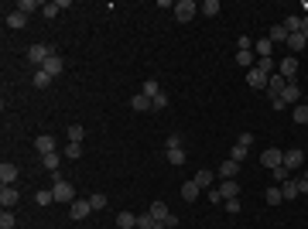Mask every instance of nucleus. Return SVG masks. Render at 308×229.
Masks as SVG:
<instances>
[{"label":"nucleus","instance_id":"obj_1","mask_svg":"<svg viewBox=\"0 0 308 229\" xmlns=\"http://www.w3.org/2000/svg\"><path fill=\"white\" fill-rule=\"evenodd\" d=\"M52 174H55V185H52L55 202H76V188H72L69 181H62V174H58V171H52Z\"/></svg>","mask_w":308,"mask_h":229},{"label":"nucleus","instance_id":"obj_2","mask_svg":"<svg viewBox=\"0 0 308 229\" xmlns=\"http://www.w3.org/2000/svg\"><path fill=\"white\" fill-rule=\"evenodd\" d=\"M48 55H55V48H52V45H31V48H28V58H31V65H35V69H41V65L48 62Z\"/></svg>","mask_w":308,"mask_h":229},{"label":"nucleus","instance_id":"obj_3","mask_svg":"<svg viewBox=\"0 0 308 229\" xmlns=\"http://www.w3.org/2000/svg\"><path fill=\"white\" fill-rule=\"evenodd\" d=\"M195 14H199V7H195V0H178V4H175V18L182 21V24H185V21H192Z\"/></svg>","mask_w":308,"mask_h":229},{"label":"nucleus","instance_id":"obj_4","mask_svg":"<svg viewBox=\"0 0 308 229\" xmlns=\"http://www.w3.org/2000/svg\"><path fill=\"white\" fill-rule=\"evenodd\" d=\"M281 161H284V151H281V147H267V151L260 154V164H264V168H270V171H274Z\"/></svg>","mask_w":308,"mask_h":229},{"label":"nucleus","instance_id":"obj_5","mask_svg":"<svg viewBox=\"0 0 308 229\" xmlns=\"http://www.w3.org/2000/svg\"><path fill=\"white\" fill-rule=\"evenodd\" d=\"M281 164H284L288 171H298V168L305 164V154L298 151V147H288V151H284V161H281Z\"/></svg>","mask_w":308,"mask_h":229},{"label":"nucleus","instance_id":"obj_6","mask_svg":"<svg viewBox=\"0 0 308 229\" xmlns=\"http://www.w3.org/2000/svg\"><path fill=\"white\" fill-rule=\"evenodd\" d=\"M277 65H281V76L288 79V82H291L294 76H298V55H288V58H281Z\"/></svg>","mask_w":308,"mask_h":229},{"label":"nucleus","instance_id":"obj_7","mask_svg":"<svg viewBox=\"0 0 308 229\" xmlns=\"http://www.w3.org/2000/svg\"><path fill=\"white\" fill-rule=\"evenodd\" d=\"M41 69H45V72H48V76L55 79V76H62V69H65V62H62V55H48V62H45V65H41Z\"/></svg>","mask_w":308,"mask_h":229},{"label":"nucleus","instance_id":"obj_8","mask_svg":"<svg viewBox=\"0 0 308 229\" xmlns=\"http://www.w3.org/2000/svg\"><path fill=\"white\" fill-rule=\"evenodd\" d=\"M35 151L45 157V154H55V137H48V134H41L35 137Z\"/></svg>","mask_w":308,"mask_h":229},{"label":"nucleus","instance_id":"obj_9","mask_svg":"<svg viewBox=\"0 0 308 229\" xmlns=\"http://www.w3.org/2000/svg\"><path fill=\"white\" fill-rule=\"evenodd\" d=\"M219 195H223V202H226V198H240V181H236V178H226V181L219 185Z\"/></svg>","mask_w":308,"mask_h":229},{"label":"nucleus","instance_id":"obj_10","mask_svg":"<svg viewBox=\"0 0 308 229\" xmlns=\"http://www.w3.org/2000/svg\"><path fill=\"white\" fill-rule=\"evenodd\" d=\"M219 178H223V181H226V178H236V174H240V161H233V157H226V161H223V164H219Z\"/></svg>","mask_w":308,"mask_h":229},{"label":"nucleus","instance_id":"obj_11","mask_svg":"<svg viewBox=\"0 0 308 229\" xmlns=\"http://www.w3.org/2000/svg\"><path fill=\"white\" fill-rule=\"evenodd\" d=\"M281 195H284V202H291V198H298V195H301V185H298V178H294V174L281 185Z\"/></svg>","mask_w":308,"mask_h":229},{"label":"nucleus","instance_id":"obj_12","mask_svg":"<svg viewBox=\"0 0 308 229\" xmlns=\"http://www.w3.org/2000/svg\"><path fill=\"white\" fill-rule=\"evenodd\" d=\"M14 181H18V168L11 161H4L0 164V185H14Z\"/></svg>","mask_w":308,"mask_h":229},{"label":"nucleus","instance_id":"obj_13","mask_svg":"<svg viewBox=\"0 0 308 229\" xmlns=\"http://www.w3.org/2000/svg\"><path fill=\"white\" fill-rule=\"evenodd\" d=\"M281 99H284V103H298V99H301V86L291 79L288 86H284V93H281Z\"/></svg>","mask_w":308,"mask_h":229},{"label":"nucleus","instance_id":"obj_14","mask_svg":"<svg viewBox=\"0 0 308 229\" xmlns=\"http://www.w3.org/2000/svg\"><path fill=\"white\" fill-rule=\"evenodd\" d=\"M89 212H93L89 198H86V202H72V205H69V215H72V219H86Z\"/></svg>","mask_w":308,"mask_h":229},{"label":"nucleus","instance_id":"obj_15","mask_svg":"<svg viewBox=\"0 0 308 229\" xmlns=\"http://www.w3.org/2000/svg\"><path fill=\"white\" fill-rule=\"evenodd\" d=\"M65 7H69V0H52V4H45V7H41V14H45V18H58Z\"/></svg>","mask_w":308,"mask_h":229},{"label":"nucleus","instance_id":"obj_16","mask_svg":"<svg viewBox=\"0 0 308 229\" xmlns=\"http://www.w3.org/2000/svg\"><path fill=\"white\" fill-rule=\"evenodd\" d=\"M14 202H18V188H14V185H4V188H0V205L11 209Z\"/></svg>","mask_w":308,"mask_h":229},{"label":"nucleus","instance_id":"obj_17","mask_svg":"<svg viewBox=\"0 0 308 229\" xmlns=\"http://www.w3.org/2000/svg\"><path fill=\"white\" fill-rule=\"evenodd\" d=\"M267 79L270 76H264L260 69H250V72H247V82H250L253 89H267Z\"/></svg>","mask_w":308,"mask_h":229},{"label":"nucleus","instance_id":"obj_18","mask_svg":"<svg viewBox=\"0 0 308 229\" xmlns=\"http://www.w3.org/2000/svg\"><path fill=\"white\" fill-rule=\"evenodd\" d=\"M24 24H28V14H21V11H11V14H7V28H11V31H21Z\"/></svg>","mask_w":308,"mask_h":229},{"label":"nucleus","instance_id":"obj_19","mask_svg":"<svg viewBox=\"0 0 308 229\" xmlns=\"http://www.w3.org/2000/svg\"><path fill=\"white\" fill-rule=\"evenodd\" d=\"M137 229H165V226L154 219L151 212H140V215H137Z\"/></svg>","mask_w":308,"mask_h":229},{"label":"nucleus","instance_id":"obj_20","mask_svg":"<svg viewBox=\"0 0 308 229\" xmlns=\"http://www.w3.org/2000/svg\"><path fill=\"white\" fill-rule=\"evenodd\" d=\"M288 48H291V55H298V52L308 48V38L305 35H288Z\"/></svg>","mask_w":308,"mask_h":229},{"label":"nucleus","instance_id":"obj_21","mask_svg":"<svg viewBox=\"0 0 308 229\" xmlns=\"http://www.w3.org/2000/svg\"><path fill=\"white\" fill-rule=\"evenodd\" d=\"M284 86H288V79H284V76H270V79H267L270 96H281V93H284Z\"/></svg>","mask_w":308,"mask_h":229},{"label":"nucleus","instance_id":"obj_22","mask_svg":"<svg viewBox=\"0 0 308 229\" xmlns=\"http://www.w3.org/2000/svg\"><path fill=\"white\" fill-rule=\"evenodd\" d=\"M212 178H216V171H199L192 181H195V185H199L202 191H209V188H212Z\"/></svg>","mask_w":308,"mask_h":229},{"label":"nucleus","instance_id":"obj_23","mask_svg":"<svg viewBox=\"0 0 308 229\" xmlns=\"http://www.w3.org/2000/svg\"><path fill=\"white\" fill-rule=\"evenodd\" d=\"M264 202H267V205H281V202H284V195H281V188H277V185H270V188L264 191Z\"/></svg>","mask_w":308,"mask_h":229},{"label":"nucleus","instance_id":"obj_24","mask_svg":"<svg viewBox=\"0 0 308 229\" xmlns=\"http://www.w3.org/2000/svg\"><path fill=\"white\" fill-rule=\"evenodd\" d=\"M116 226L120 229H137V215L134 212H120V215H116Z\"/></svg>","mask_w":308,"mask_h":229},{"label":"nucleus","instance_id":"obj_25","mask_svg":"<svg viewBox=\"0 0 308 229\" xmlns=\"http://www.w3.org/2000/svg\"><path fill=\"white\" fill-rule=\"evenodd\" d=\"M154 215V219H158V222H165V219H168V215H172V212H168V205H165V202H151V209H147Z\"/></svg>","mask_w":308,"mask_h":229},{"label":"nucleus","instance_id":"obj_26","mask_svg":"<svg viewBox=\"0 0 308 229\" xmlns=\"http://www.w3.org/2000/svg\"><path fill=\"white\" fill-rule=\"evenodd\" d=\"M301 24H305V18H298V14L284 18V28H288V35H301Z\"/></svg>","mask_w":308,"mask_h":229},{"label":"nucleus","instance_id":"obj_27","mask_svg":"<svg viewBox=\"0 0 308 229\" xmlns=\"http://www.w3.org/2000/svg\"><path fill=\"white\" fill-rule=\"evenodd\" d=\"M199 185H195V181H185V185H182V198H185V202H195V198H199Z\"/></svg>","mask_w":308,"mask_h":229},{"label":"nucleus","instance_id":"obj_28","mask_svg":"<svg viewBox=\"0 0 308 229\" xmlns=\"http://www.w3.org/2000/svg\"><path fill=\"white\" fill-rule=\"evenodd\" d=\"M130 106H134L137 113H147V110H151V99H147V96H144V93H137L134 99H130Z\"/></svg>","mask_w":308,"mask_h":229},{"label":"nucleus","instance_id":"obj_29","mask_svg":"<svg viewBox=\"0 0 308 229\" xmlns=\"http://www.w3.org/2000/svg\"><path fill=\"white\" fill-rule=\"evenodd\" d=\"M52 86V76L45 69H35V89H48Z\"/></svg>","mask_w":308,"mask_h":229},{"label":"nucleus","instance_id":"obj_30","mask_svg":"<svg viewBox=\"0 0 308 229\" xmlns=\"http://www.w3.org/2000/svg\"><path fill=\"white\" fill-rule=\"evenodd\" d=\"M270 41H274V45H277V41L288 45V28H284V24H274V28H270Z\"/></svg>","mask_w":308,"mask_h":229},{"label":"nucleus","instance_id":"obj_31","mask_svg":"<svg viewBox=\"0 0 308 229\" xmlns=\"http://www.w3.org/2000/svg\"><path fill=\"white\" fill-rule=\"evenodd\" d=\"M41 164H45V171H58V164H62L58 151H55V154H45V157H41Z\"/></svg>","mask_w":308,"mask_h":229},{"label":"nucleus","instance_id":"obj_32","mask_svg":"<svg viewBox=\"0 0 308 229\" xmlns=\"http://www.w3.org/2000/svg\"><path fill=\"white\" fill-rule=\"evenodd\" d=\"M140 93L147 96V99H154V96H161V86H158V79H147V82H144V89H140Z\"/></svg>","mask_w":308,"mask_h":229},{"label":"nucleus","instance_id":"obj_33","mask_svg":"<svg viewBox=\"0 0 308 229\" xmlns=\"http://www.w3.org/2000/svg\"><path fill=\"white\" fill-rule=\"evenodd\" d=\"M270 52H274V41H270V38L257 41V55H260V58H270Z\"/></svg>","mask_w":308,"mask_h":229},{"label":"nucleus","instance_id":"obj_34","mask_svg":"<svg viewBox=\"0 0 308 229\" xmlns=\"http://www.w3.org/2000/svg\"><path fill=\"white\" fill-rule=\"evenodd\" d=\"M199 14H206V18H216V14H219V0H206V4L199 7Z\"/></svg>","mask_w":308,"mask_h":229},{"label":"nucleus","instance_id":"obj_35","mask_svg":"<svg viewBox=\"0 0 308 229\" xmlns=\"http://www.w3.org/2000/svg\"><path fill=\"white\" fill-rule=\"evenodd\" d=\"M270 174H274V181H277V188H281V185H284V181H288V178H291V171H288V168H284V164H277V168H274V171H270Z\"/></svg>","mask_w":308,"mask_h":229},{"label":"nucleus","instance_id":"obj_36","mask_svg":"<svg viewBox=\"0 0 308 229\" xmlns=\"http://www.w3.org/2000/svg\"><path fill=\"white\" fill-rule=\"evenodd\" d=\"M65 157H69V161H76V157H82V144H72V140H69V144H65Z\"/></svg>","mask_w":308,"mask_h":229},{"label":"nucleus","instance_id":"obj_37","mask_svg":"<svg viewBox=\"0 0 308 229\" xmlns=\"http://www.w3.org/2000/svg\"><path fill=\"white\" fill-rule=\"evenodd\" d=\"M257 69H260L264 76H274V69H277V62H274V58H260V62H257Z\"/></svg>","mask_w":308,"mask_h":229},{"label":"nucleus","instance_id":"obj_38","mask_svg":"<svg viewBox=\"0 0 308 229\" xmlns=\"http://www.w3.org/2000/svg\"><path fill=\"white\" fill-rule=\"evenodd\" d=\"M168 161L172 164H185V151L182 147H168Z\"/></svg>","mask_w":308,"mask_h":229},{"label":"nucleus","instance_id":"obj_39","mask_svg":"<svg viewBox=\"0 0 308 229\" xmlns=\"http://www.w3.org/2000/svg\"><path fill=\"white\" fill-rule=\"evenodd\" d=\"M294 123H308V103H298V106H294Z\"/></svg>","mask_w":308,"mask_h":229},{"label":"nucleus","instance_id":"obj_40","mask_svg":"<svg viewBox=\"0 0 308 229\" xmlns=\"http://www.w3.org/2000/svg\"><path fill=\"white\" fill-rule=\"evenodd\" d=\"M18 11H21V14H28V18H31V14H35V11H41V7L35 4V0H21V4H18Z\"/></svg>","mask_w":308,"mask_h":229},{"label":"nucleus","instance_id":"obj_41","mask_svg":"<svg viewBox=\"0 0 308 229\" xmlns=\"http://www.w3.org/2000/svg\"><path fill=\"white\" fill-rule=\"evenodd\" d=\"M52 202H55L52 188H48V191H38V195H35V205H52Z\"/></svg>","mask_w":308,"mask_h":229},{"label":"nucleus","instance_id":"obj_42","mask_svg":"<svg viewBox=\"0 0 308 229\" xmlns=\"http://www.w3.org/2000/svg\"><path fill=\"white\" fill-rule=\"evenodd\" d=\"M106 202H110V198H106V195H99V191H96V195H89V205H93V212H96V209H106Z\"/></svg>","mask_w":308,"mask_h":229},{"label":"nucleus","instance_id":"obj_43","mask_svg":"<svg viewBox=\"0 0 308 229\" xmlns=\"http://www.w3.org/2000/svg\"><path fill=\"white\" fill-rule=\"evenodd\" d=\"M0 229H14V212H11V209L0 212Z\"/></svg>","mask_w":308,"mask_h":229},{"label":"nucleus","instance_id":"obj_44","mask_svg":"<svg viewBox=\"0 0 308 229\" xmlns=\"http://www.w3.org/2000/svg\"><path fill=\"white\" fill-rule=\"evenodd\" d=\"M247 154H250V147H243V144H236V147H233V151H230V157H233V161H240V164H243V157H247Z\"/></svg>","mask_w":308,"mask_h":229},{"label":"nucleus","instance_id":"obj_45","mask_svg":"<svg viewBox=\"0 0 308 229\" xmlns=\"http://www.w3.org/2000/svg\"><path fill=\"white\" fill-rule=\"evenodd\" d=\"M236 52H253V38L240 35V38H236Z\"/></svg>","mask_w":308,"mask_h":229},{"label":"nucleus","instance_id":"obj_46","mask_svg":"<svg viewBox=\"0 0 308 229\" xmlns=\"http://www.w3.org/2000/svg\"><path fill=\"white\" fill-rule=\"evenodd\" d=\"M82 134H86V130H82L79 123H72V127H69V140H72V144H82Z\"/></svg>","mask_w":308,"mask_h":229},{"label":"nucleus","instance_id":"obj_47","mask_svg":"<svg viewBox=\"0 0 308 229\" xmlns=\"http://www.w3.org/2000/svg\"><path fill=\"white\" fill-rule=\"evenodd\" d=\"M236 65H253V52H236Z\"/></svg>","mask_w":308,"mask_h":229},{"label":"nucleus","instance_id":"obj_48","mask_svg":"<svg viewBox=\"0 0 308 229\" xmlns=\"http://www.w3.org/2000/svg\"><path fill=\"white\" fill-rule=\"evenodd\" d=\"M165 106H168V96H165V93L151 99V110H165Z\"/></svg>","mask_w":308,"mask_h":229},{"label":"nucleus","instance_id":"obj_49","mask_svg":"<svg viewBox=\"0 0 308 229\" xmlns=\"http://www.w3.org/2000/svg\"><path fill=\"white\" fill-rule=\"evenodd\" d=\"M270 106H274V110H284V106H288V103H284V99H281V96H270Z\"/></svg>","mask_w":308,"mask_h":229},{"label":"nucleus","instance_id":"obj_50","mask_svg":"<svg viewBox=\"0 0 308 229\" xmlns=\"http://www.w3.org/2000/svg\"><path fill=\"white\" fill-rule=\"evenodd\" d=\"M223 205H226V212H240V202H236V198H226Z\"/></svg>","mask_w":308,"mask_h":229},{"label":"nucleus","instance_id":"obj_51","mask_svg":"<svg viewBox=\"0 0 308 229\" xmlns=\"http://www.w3.org/2000/svg\"><path fill=\"white\" fill-rule=\"evenodd\" d=\"M161 226H165V229H175V226H178V215H175V212H172V215H168V219H165Z\"/></svg>","mask_w":308,"mask_h":229},{"label":"nucleus","instance_id":"obj_52","mask_svg":"<svg viewBox=\"0 0 308 229\" xmlns=\"http://www.w3.org/2000/svg\"><path fill=\"white\" fill-rule=\"evenodd\" d=\"M301 35H305V38H308V18H305V24H301Z\"/></svg>","mask_w":308,"mask_h":229},{"label":"nucleus","instance_id":"obj_53","mask_svg":"<svg viewBox=\"0 0 308 229\" xmlns=\"http://www.w3.org/2000/svg\"><path fill=\"white\" fill-rule=\"evenodd\" d=\"M305 181H308V171H305Z\"/></svg>","mask_w":308,"mask_h":229}]
</instances>
